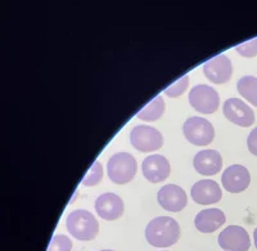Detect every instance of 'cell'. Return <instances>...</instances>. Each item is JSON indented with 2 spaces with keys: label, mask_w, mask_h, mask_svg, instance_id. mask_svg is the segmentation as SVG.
I'll list each match as a JSON object with an SVG mask.
<instances>
[{
  "label": "cell",
  "mask_w": 257,
  "mask_h": 251,
  "mask_svg": "<svg viewBox=\"0 0 257 251\" xmlns=\"http://www.w3.org/2000/svg\"><path fill=\"white\" fill-rule=\"evenodd\" d=\"M235 50L239 53L240 56L245 57V58L256 57L257 56V38L237 45V47H235Z\"/></svg>",
  "instance_id": "22"
},
{
  "label": "cell",
  "mask_w": 257,
  "mask_h": 251,
  "mask_svg": "<svg viewBox=\"0 0 257 251\" xmlns=\"http://www.w3.org/2000/svg\"><path fill=\"white\" fill-rule=\"evenodd\" d=\"M193 201L199 205L216 204L221 200L222 192L219 184L211 179L196 182L190 191Z\"/></svg>",
  "instance_id": "14"
},
{
  "label": "cell",
  "mask_w": 257,
  "mask_h": 251,
  "mask_svg": "<svg viewBox=\"0 0 257 251\" xmlns=\"http://www.w3.org/2000/svg\"><path fill=\"white\" fill-rule=\"evenodd\" d=\"M100 251H113V250H100Z\"/></svg>",
  "instance_id": "25"
},
{
  "label": "cell",
  "mask_w": 257,
  "mask_h": 251,
  "mask_svg": "<svg viewBox=\"0 0 257 251\" xmlns=\"http://www.w3.org/2000/svg\"><path fill=\"white\" fill-rule=\"evenodd\" d=\"M225 223V214L220 209H205L196 215L194 224L201 233H212Z\"/></svg>",
  "instance_id": "16"
},
{
  "label": "cell",
  "mask_w": 257,
  "mask_h": 251,
  "mask_svg": "<svg viewBox=\"0 0 257 251\" xmlns=\"http://www.w3.org/2000/svg\"><path fill=\"white\" fill-rule=\"evenodd\" d=\"M95 211L104 220H116L123 214V202L120 196L107 192L95 200Z\"/></svg>",
  "instance_id": "13"
},
{
  "label": "cell",
  "mask_w": 257,
  "mask_h": 251,
  "mask_svg": "<svg viewBox=\"0 0 257 251\" xmlns=\"http://www.w3.org/2000/svg\"><path fill=\"white\" fill-rule=\"evenodd\" d=\"M72 250V241L64 234H56L50 241L48 251H71Z\"/></svg>",
  "instance_id": "21"
},
{
  "label": "cell",
  "mask_w": 257,
  "mask_h": 251,
  "mask_svg": "<svg viewBox=\"0 0 257 251\" xmlns=\"http://www.w3.org/2000/svg\"><path fill=\"white\" fill-rule=\"evenodd\" d=\"M238 93L248 101L252 106L257 107V77L256 76H243L237 82Z\"/></svg>",
  "instance_id": "17"
},
{
  "label": "cell",
  "mask_w": 257,
  "mask_h": 251,
  "mask_svg": "<svg viewBox=\"0 0 257 251\" xmlns=\"http://www.w3.org/2000/svg\"><path fill=\"white\" fill-rule=\"evenodd\" d=\"M247 146H248V151L252 155L257 156V128H254L248 135L247 139Z\"/></svg>",
  "instance_id": "23"
},
{
  "label": "cell",
  "mask_w": 257,
  "mask_h": 251,
  "mask_svg": "<svg viewBox=\"0 0 257 251\" xmlns=\"http://www.w3.org/2000/svg\"><path fill=\"white\" fill-rule=\"evenodd\" d=\"M66 227L71 236L80 241H90L99 233V223L95 216L82 209L70 213L66 220Z\"/></svg>",
  "instance_id": "2"
},
{
  "label": "cell",
  "mask_w": 257,
  "mask_h": 251,
  "mask_svg": "<svg viewBox=\"0 0 257 251\" xmlns=\"http://www.w3.org/2000/svg\"><path fill=\"white\" fill-rule=\"evenodd\" d=\"M165 112V101L161 96L156 97L155 100L151 103L146 106L137 117L139 120H144V121H156L160 119Z\"/></svg>",
  "instance_id": "18"
},
{
  "label": "cell",
  "mask_w": 257,
  "mask_h": 251,
  "mask_svg": "<svg viewBox=\"0 0 257 251\" xmlns=\"http://www.w3.org/2000/svg\"><path fill=\"white\" fill-rule=\"evenodd\" d=\"M142 170L147 181L151 183H160L169 178L171 166L167 158L162 155H151L144 158Z\"/></svg>",
  "instance_id": "11"
},
{
  "label": "cell",
  "mask_w": 257,
  "mask_h": 251,
  "mask_svg": "<svg viewBox=\"0 0 257 251\" xmlns=\"http://www.w3.org/2000/svg\"><path fill=\"white\" fill-rule=\"evenodd\" d=\"M158 204L165 210L178 213L187 206L188 197L185 191L176 184H166L157 193Z\"/></svg>",
  "instance_id": "10"
},
{
  "label": "cell",
  "mask_w": 257,
  "mask_h": 251,
  "mask_svg": "<svg viewBox=\"0 0 257 251\" xmlns=\"http://www.w3.org/2000/svg\"><path fill=\"white\" fill-rule=\"evenodd\" d=\"M138 170L134 156L128 152H117L107 162L108 178L116 184H126L132 182Z\"/></svg>",
  "instance_id": "3"
},
{
  "label": "cell",
  "mask_w": 257,
  "mask_h": 251,
  "mask_svg": "<svg viewBox=\"0 0 257 251\" xmlns=\"http://www.w3.org/2000/svg\"><path fill=\"white\" fill-rule=\"evenodd\" d=\"M253 241H254V246H256V248H257V228L254 229V232H253Z\"/></svg>",
  "instance_id": "24"
},
{
  "label": "cell",
  "mask_w": 257,
  "mask_h": 251,
  "mask_svg": "<svg viewBox=\"0 0 257 251\" xmlns=\"http://www.w3.org/2000/svg\"><path fill=\"white\" fill-rule=\"evenodd\" d=\"M188 85H189V76L184 75L183 77H180L179 80H176L174 84H171L170 87H167L165 89V94L170 98H176V97L181 96L188 89Z\"/></svg>",
  "instance_id": "20"
},
{
  "label": "cell",
  "mask_w": 257,
  "mask_h": 251,
  "mask_svg": "<svg viewBox=\"0 0 257 251\" xmlns=\"http://www.w3.org/2000/svg\"><path fill=\"white\" fill-rule=\"evenodd\" d=\"M219 245L224 251H248L251 238L240 225H229L219 234Z\"/></svg>",
  "instance_id": "7"
},
{
  "label": "cell",
  "mask_w": 257,
  "mask_h": 251,
  "mask_svg": "<svg viewBox=\"0 0 257 251\" xmlns=\"http://www.w3.org/2000/svg\"><path fill=\"white\" fill-rule=\"evenodd\" d=\"M146 238L155 247H170L180 238V225L174 218L158 216L147 225Z\"/></svg>",
  "instance_id": "1"
},
{
  "label": "cell",
  "mask_w": 257,
  "mask_h": 251,
  "mask_svg": "<svg viewBox=\"0 0 257 251\" xmlns=\"http://www.w3.org/2000/svg\"><path fill=\"white\" fill-rule=\"evenodd\" d=\"M221 182L228 192L239 193L248 188L251 176L247 168L242 165H231L222 173Z\"/></svg>",
  "instance_id": "12"
},
{
  "label": "cell",
  "mask_w": 257,
  "mask_h": 251,
  "mask_svg": "<svg viewBox=\"0 0 257 251\" xmlns=\"http://www.w3.org/2000/svg\"><path fill=\"white\" fill-rule=\"evenodd\" d=\"M194 169L202 176H215L221 170L222 157L219 151L215 149H203L199 151L193 158Z\"/></svg>",
  "instance_id": "15"
},
{
  "label": "cell",
  "mask_w": 257,
  "mask_h": 251,
  "mask_svg": "<svg viewBox=\"0 0 257 251\" xmlns=\"http://www.w3.org/2000/svg\"><path fill=\"white\" fill-rule=\"evenodd\" d=\"M183 133L187 140L196 146H207L215 138V129L208 120L192 116L185 120Z\"/></svg>",
  "instance_id": "4"
},
{
  "label": "cell",
  "mask_w": 257,
  "mask_h": 251,
  "mask_svg": "<svg viewBox=\"0 0 257 251\" xmlns=\"http://www.w3.org/2000/svg\"><path fill=\"white\" fill-rule=\"evenodd\" d=\"M224 116L230 123L242 128H248L254 123V112L247 103L238 98H229L222 106Z\"/></svg>",
  "instance_id": "8"
},
{
  "label": "cell",
  "mask_w": 257,
  "mask_h": 251,
  "mask_svg": "<svg viewBox=\"0 0 257 251\" xmlns=\"http://www.w3.org/2000/svg\"><path fill=\"white\" fill-rule=\"evenodd\" d=\"M103 178V166L99 161H95V162L91 165V168L89 169L88 174L85 176V178L82 179V186H86V187H93L99 184L100 181Z\"/></svg>",
  "instance_id": "19"
},
{
  "label": "cell",
  "mask_w": 257,
  "mask_h": 251,
  "mask_svg": "<svg viewBox=\"0 0 257 251\" xmlns=\"http://www.w3.org/2000/svg\"><path fill=\"white\" fill-rule=\"evenodd\" d=\"M130 142L133 147L141 152L157 151L164 144V137L153 126L137 125L130 133Z\"/></svg>",
  "instance_id": "6"
},
{
  "label": "cell",
  "mask_w": 257,
  "mask_h": 251,
  "mask_svg": "<svg viewBox=\"0 0 257 251\" xmlns=\"http://www.w3.org/2000/svg\"><path fill=\"white\" fill-rule=\"evenodd\" d=\"M203 73L213 84H224L230 80L233 75V64L231 61L225 56L219 54L203 64Z\"/></svg>",
  "instance_id": "9"
},
{
  "label": "cell",
  "mask_w": 257,
  "mask_h": 251,
  "mask_svg": "<svg viewBox=\"0 0 257 251\" xmlns=\"http://www.w3.org/2000/svg\"><path fill=\"white\" fill-rule=\"evenodd\" d=\"M190 106H192L196 111L201 114L210 115L216 111L220 106V98L217 92L210 85L198 84L190 89L189 97Z\"/></svg>",
  "instance_id": "5"
}]
</instances>
